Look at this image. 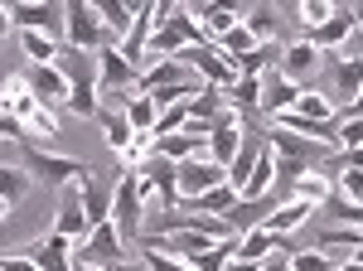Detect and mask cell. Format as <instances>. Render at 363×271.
<instances>
[{"mask_svg": "<svg viewBox=\"0 0 363 271\" xmlns=\"http://www.w3.org/2000/svg\"><path fill=\"white\" fill-rule=\"evenodd\" d=\"M54 68H58V78L68 82V111L97 121V111H102V97H97V54H83V49L63 44Z\"/></svg>", "mask_w": 363, "mask_h": 271, "instance_id": "6da1fadb", "label": "cell"}, {"mask_svg": "<svg viewBox=\"0 0 363 271\" xmlns=\"http://www.w3.org/2000/svg\"><path fill=\"white\" fill-rule=\"evenodd\" d=\"M73 267H102V271L126 267V243H121V233H116L112 218H107V223H97L83 243L73 247Z\"/></svg>", "mask_w": 363, "mask_h": 271, "instance_id": "7a4b0ae2", "label": "cell"}, {"mask_svg": "<svg viewBox=\"0 0 363 271\" xmlns=\"http://www.w3.org/2000/svg\"><path fill=\"white\" fill-rule=\"evenodd\" d=\"M112 223L121 233V243H131L145 233V199H140V175L121 170L116 175V194H112Z\"/></svg>", "mask_w": 363, "mask_h": 271, "instance_id": "3957f363", "label": "cell"}, {"mask_svg": "<svg viewBox=\"0 0 363 271\" xmlns=\"http://www.w3.org/2000/svg\"><path fill=\"white\" fill-rule=\"evenodd\" d=\"M136 175H140V199H145V204L155 199V204H160V214L179 209V165H174V160H165V155H155V150H150V155L140 160Z\"/></svg>", "mask_w": 363, "mask_h": 271, "instance_id": "277c9868", "label": "cell"}, {"mask_svg": "<svg viewBox=\"0 0 363 271\" xmlns=\"http://www.w3.org/2000/svg\"><path fill=\"white\" fill-rule=\"evenodd\" d=\"M20 150H25V175H29V179H44V184H68V179H73V184H83L87 175H92L83 160H73V155H54V150H44V145H34V140L20 145Z\"/></svg>", "mask_w": 363, "mask_h": 271, "instance_id": "5b68a950", "label": "cell"}, {"mask_svg": "<svg viewBox=\"0 0 363 271\" xmlns=\"http://www.w3.org/2000/svg\"><path fill=\"white\" fill-rule=\"evenodd\" d=\"M179 63L194 73L203 87H218V92H228L233 82H238V63L223 54V49H213V44H203V49H179Z\"/></svg>", "mask_w": 363, "mask_h": 271, "instance_id": "8992f818", "label": "cell"}, {"mask_svg": "<svg viewBox=\"0 0 363 271\" xmlns=\"http://www.w3.org/2000/svg\"><path fill=\"white\" fill-rule=\"evenodd\" d=\"M63 44H68V49H83V54H102L116 39L102 29L92 0H68V39H63Z\"/></svg>", "mask_w": 363, "mask_h": 271, "instance_id": "52a82bcc", "label": "cell"}, {"mask_svg": "<svg viewBox=\"0 0 363 271\" xmlns=\"http://www.w3.org/2000/svg\"><path fill=\"white\" fill-rule=\"evenodd\" d=\"M267 145L281 160H301L310 170H325V175H330V160H335L330 145H315V140H306V136H296V131H281V126H267Z\"/></svg>", "mask_w": 363, "mask_h": 271, "instance_id": "ba28073f", "label": "cell"}, {"mask_svg": "<svg viewBox=\"0 0 363 271\" xmlns=\"http://www.w3.org/2000/svg\"><path fill=\"white\" fill-rule=\"evenodd\" d=\"M277 73H281L286 82H296V87H306V82L320 73V49H315L310 39H286V44H281Z\"/></svg>", "mask_w": 363, "mask_h": 271, "instance_id": "9c48e42d", "label": "cell"}, {"mask_svg": "<svg viewBox=\"0 0 363 271\" xmlns=\"http://www.w3.org/2000/svg\"><path fill=\"white\" fill-rule=\"evenodd\" d=\"M218 184H228V170L213 160H184L179 165V204H194V199H203L208 189H218Z\"/></svg>", "mask_w": 363, "mask_h": 271, "instance_id": "30bf717a", "label": "cell"}, {"mask_svg": "<svg viewBox=\"0 0 363 271\" xmlns=\"http://www.w3.org/2000/svg\"><path fill=\"white\" fill-rule=\"evenodd\" d=\"M54 233L58 238H68V243L78 247L92 233V223L83 214V199H78V184H68V189L58 194V209H54Z\"/></svg>", "mask_w": 363, "mask_h": 271, "instance_id": "8fae6325", "label": "cell"}, {"mask_svg": "<svg viewBox=\"0 0 363 271\" xmlns=\"http://www.w3.org/2000/svg\"><path fill=\"white\" fill-rule=\"evenodd\" d=\"M155 25H160V0H145V5H136V20H131V34L116 44L121 54L131 58L136 68H145L140 58H145V44H150V34H155Z\"/></svg>", "mask_w": 363, "mask_h": 271, "instance_id": "7c38bea8", "label": "cell"}, {"mask_svg": "<svg viewBox=\"0 0 363 271\" xmlns=\"http://www.w3.org/2000/svg\"><path fill=\"white\" fill-rule=\"evenodd\" d=\"M25 82H29V97L39 102V107H68V82L58 78V68L49 63V68H29L25 73Z\"/></svg>", "mask_w": 363, "mask_h": 271, "instance_id": "4fadbf2b", "label": "cell"}, {"mask_svg": "<svg viewBox=\"0 0 363 271\" xmlns=\"http://www.w3.org/2000/svg\"><path fill=\"white\" fill-rule=\"evenodd\" d=\"M354 29H359L354 10H349V5H339V10L330 15V20H325V25H320V29H310V34H301V39H310L315 49H344Z\"/></svg>", "mask_w": 363, "mask_h": 271, "instance_id": "5bb4252c", "label": "cell"}, {"mask_svg": "<svg viewBox=\"0 0 363 271\" xmlns=\"http://www.w3.org/2000/svg\"><path fill=\"white\" fill-rule=\"evenodd\" d=\"M68 247H73L68 238L49 233L44 243H29L25 252H20V257H29V262H34L39 271H73V257H68Z\"/></svg>", "mask_w": 363, "mask_h": 271, "instance_id": "9a60e30c", "label": "cell"}, {"mask_svg": "<svg viewBox=\"0 0 363 271\" xmlns=\"http://www.w3.org/2000/svg\"><path fill=\"white\" fill-rule=\"evenodd\" d=\"M112 194H116V184L97 179V175H87L83 184H78V199H83V214H87V223H92V228L112 218Z\"/></svg>", "mask_w": 363, "mask_h": 271, "instance_id": "2e32d148", "label": "cell"}, {"mask_svg": "<svg viewBox=\"0 0 363 271\" xmlns=\"http://www.w3.org/2000/svg\"><path fill=\"white\" fill-rule=\"evenodd\" d=\"M272 209H277V194H267V199H238V209H233L223 223H228V233L242 238V233H252V228H262Z\"/></svg>", "mask_w": 363, "mask_h": 271, "instance_id": "e0dca14e", "label": "cell"}, {"mask_svg": "<svg viewBox=\"0 0 363 271\" xmlns=\"http://www.w3.org/2000/svg\"><path fill=\"white\" fill-rule=\"evenodd\" d=\"M34 107H39V102L29 97L25 73H10V78L0 82V116H10V121H25V116H29Z\"/></svg>", "mask_w": 363, "mask_h": 271, "instance_id": "ac0fdd59", "label": "cell"}, {"mask_svg": "<svg viewBox=\"0 0 363 271\" xmlns=\"http://www.w3.org/2000/svg\"><path fill=\"white\" fill-rule=\"evenodd\" d=\"M277 252H291V238H281V233H267V228H252L242 233V247H238V257L242 262H267V257H277Z\"/></svg>", "mask_w": 363, "mask_h": 271, "instance_id": "d6986e66", "label": "cell"}, {"mask_svg": "<svg viewBox=\"0 0 363 271\" xmlns=\"http://www.w3.org/2000/svg\"><path fill=\"white\" fill-rule=\"evenodd\" d=\"M301 92H306V87L286 82L281 73H267V78H262V116H277V111H291Z\"/></svg>", "mask_w": 363, "mask_h": 271, "instance_id": "ffe728a7", "label": "cell"}, {"mask_svg": "<svg viewBox=\"0 0 363 271\" xmlns=\"http://www.w3.org/2000/svg\"><path fill=\"white\" fill-rule=\"evenodd\" d=\"M310 218H315V209H310V204H296V199H286V204H277V209L267 214V223H262V228H267V233H281V238H291L296 228H306Z\"/></svg>", "mask_w": 363, "mask_h": 271, "instance_id": "44dd1931", "label": "cell"}, {"mask_svg": "<svg viewBox=\"0 0 363 271\" xmlns=\"http://www.w3.org/2000/svg\"><path fill=\"white\" fill-rule=\"evenodd\" d=\"M330 194H335V179H330L325 170H315V175H301V179L291 184V199H296V204H310L315 214L330 204Z\"/></svg>", "mask_w": 363, "mask_h": 271, "instance_id": "7402d4cb", "label": "cell"}, {"mask_svg": "<svg viewBox=\"0 0 363 271\" xmlns=\"http://www.w3.org/2000/svg\"><path fill=\"white\" fill-rule=\"evenodd\" d=\"M238 199L242 194L233 189V184H218V189H208L203 199H194V204H179L184 214H208V218H228L233 209H238Z\"/></svg>", "mask_w": 363, "mask_h": 271, "instance_id": "603a6c76", "label": "cell"}, {"mask_svg": "<svg viewBox=\"0 0 363 271\" xmlns=\"http://www.w3.org/2000/svg\"><path fill=\"white\" fill-rule=\"evenodd\" d=\"M223 102H228V107H238L242 116H257V121H262V78H238L223 92Z\"/></svg>", "mask_w": 363, "mask_h": 271, "instance_id": "cb8c5ba5", "label": "cell"}, {"mask_svg": "<svg viewBox=\"0 0 363 271\" xmlns=\"http://www.w3.org/2000/svg\"><path fill=\"white\" fill-rule=\"evenodd\" d=\"M121 116L131 121V131H136V136H150V131H155V121H160V107H155L145 92H131V97L121 102Z\"/></svg>", "mask_w": 363, "mask_h": 271, "instance_id": "d4e9b609", "label": "cell"}, {"mask_svg": "<svg viewBox=\"0 0 363 271\" xmlns=\"http://www.w3.org/2000/svg\"><path fill=\"white\" fill-rule=\"evenodd\" d=\"M242 25L257 34V44H277V39H281V15H277V5H252V10H242Z\"/></svg>", "mask_w": 363, "mask_h": 271, "instance_id": "484cf974", "label": "cell"}, {"mask_svg": "<svg viewBox=\"0 0 363 271\" xmlns=\"http://www.w3.org/2000/svg\"><path fill=\"white\" fill-rule=\"evenodd\" d=\"M97 126H102V136H107V150H116V155H121V150L136 140L131 121H126V116H121L116 107H102V111H97Z\"/></svg>", "mask_w": 363, "mask_h": 271, "instance_id": "4316f807", "label": "cell"}, {"mask_svg": "<svg viewBox=\"0 0 363 271\" xmlns=\"http://www.w3.org/2000/svg\"><path fill=\"white\" fill-rule=\"evenodd\" d=\"M97 20H102V29L112 34L116 44L131 34V20H136V5H121V0H102L97 5Z\"/></svg>", "mask_w": 363, "mask_h": 271, "instance_id": "83f0119b", "label": "cell"}, {"mask_svg": "<svg viewBox=\"0 0 363 271\" xmlns=\"http://www.w3.org/2000/svg\"><path fill=\"white\" fill-rule=\"evenodd\" d=\"M291 111H296V116H306V121H320V126H330V121L339 116V107L325 97V92H315V87H306V92L296 97V107H291Z\"/></svg>", "mask_w": 363, "mask_h": 271, "instance_id": "f1b7e54d", "label": "cell"}, {"mask_svg": "<svg viewBox=\"0 0 363 271\" xmlns=\"http://www.w3.org/2000/svg\"><path fill=\"white\" fill-rule=\"evenodd\" d=\"M335 87H339L344 102L359 97V92H363V58H339V63H335ZM344 102H339V107H344Z\"/></svg>", "mask_w": 363, "mask_h": 271, "instance_id": "f546056e", "label": "cell"}, {"mask_svg": "<svg viewBox=\"0 0 363 271\" xmlns=\"http://www.w3.org/2000/svg\"><path fill=\"white\" fill-rule=\"evenodd\" d=\"M20 44H25V58H29V68H49V63L58 58V49H63L58 39H49V34H25Z\"/></svg>", "mask_w": 363, "mask_h": 271, "instance_id": "4dcf8cb0", "label": "cell"}, {"mask_svg": "<svg viewBox=\"0 0 363 271\" xmlns=\"http://www.w3.org/2000/svg\"><path fill=\"white\" fill-rule=\"evenodd\" d=\"M25 131H29V140L39 145V140H58V116L49 107H34L25 116Z\"/></svg>", "mask_w": 363, "mask_h": 271, "instance_id": "1f68e13d", "label": "cell"}, {"mask_svg": "<svg viewBox=\"0 0 363 271\" xmlns=\"http://www.w3.org/2000/svg\"><path fill=\"white\" fill-rule=\"evenodd\" d=\"M25 194H29L25 165H0V199H5V204H15V199H25Z\"/></svg>", "mask_w": 363, "mask_h": 271, "instance_id": "d6a6232c", "label": "cell"}, {"mask_svg": "<svg viewBox=\"0 0 363 271\" xmlns=\"http://www.w3.org/2000/svg\"><path fill=\"white\" fill-rule=\"evenodd\" d=\"M339 262H349V257H330V252H320V247H310V252H291V271H335Z\"/></svg>", "mask_w": 363, "mask_h": 271, "instance_id": "836d02e7", "label": "cell"}, {"mask_svg": "<svg viewBox=\"0 0 363 271\" xmlns=\"http://www.w3.org/2000/svg\"><path fill=\"white\" fill-rule=\"evenodd\" d=\"M218 49H223L228 58H242V54H252V49H257V34H252L247 25H233L223 39H218Z\"/></svg>", "mask_w": 363, "mask_h": 271, "instance_id": "e575fe53", "label": "cell"}, {"mask_svg": "<svg viewBox=\"0 0 363 271\" xmlns=\"http://www.w3.org/2000/svg\"><path fill=\"white\" fill-rule=\"evenodd\" d=\"M335 10H339V5H330V0H301V5H296V20H301V25H306V34H310V29L325 25Z\"/></svg>", "mask_w": 363, "mask_h": 271, "instance_id": "d590c367", "label": "cell"}, {"mask_svg": "<svg viewBox=\"0 0 363 271\" xmlns=\"http://www.w3.org/2000/svg\"><path fill=\"white\" fill-rule=\"evenodd\" d=\"M335 194H339V199H349V204H363V170H339Z\"/></svg>", "mask_w": 363, "mask_h": 271, "instance_id": "8d00e7d4", "label": "cell"}, {"mask_svg": "<svg viewBox=\"0 0 363 271\" xmlns=\"http://www.w3.org/2000/svg\"><path fill=\"white\" fill-rule=\"evenodd\" d=\"M359 145H363V116H349V121H339L335 150H359Z\"/></svg>", "mask_w": 363, "mask_h": 271, "instance_id": "74e56055", "label": "cell"}, {"mask_svg": "<svg viewBox=\"0 0 363 271\" xmlns=\"http://www.w3.org/2000/svg\"><path fill=\"white\" fill-rule=\"evenodd\" d=\"M140 257H145V262H140V271H194L189 262H179V257H165V252H150V247H145Z\"/></svg>", "mask_w": 363, "mask_h": 271, "instance_id": "f35d334b", "label": "cell"}, {"mask_svg": "<svg viewBox=\"0 0 363 271\" xmlns=\"http://www.w3.org/2000/svg\"><path fill=\"white\" fill-rule=\"evenodd\" d=\"M344 58H363V25L349 34V44H344Z\"/></svg>", "mask_w": 363, "mask_h": 271, "instance_id": "ab89813d", "label": "cell"}, {"mask_svg": "<svg viewBox=\"0 0 363 271\" xmlns=\"http://www.w3.org/2000/svg\"><path fill=\"white\" fill-rule=\"evenodd\" d=\"M262 271H291V252H277V257H267Z\"/></svg>", "mask_w": 363, "mask_h": 271, "instance_id": "60d3db41", "label": "cell"}, {"mask_svg": "<svg viewBox=\"0 0 363 271\" xmlns=\"http://www.w3.org/2000/svg\"><path fill=\"white\" fill-rule=\"evenodd\" d=\"M349 116H363V92L354 97V102H344V107H339V121H349Z\"/></svg>", "mask_w": 363, "mask_h": 271, "instance_id": "b9f144b4", "label": "cell"}, {"mask_svg": "<svg viewBox=\"0 0 363 271\" xmlns=\"http://www.w3.org/2000/svg\"><path fill=\"white\" fill-rule=\"evenodd\" d=\"M223 271H262V267H257V262H242V257H233Z\"/></svg>", "mask_w": 363, "mask_h": 271, "instance_id": "7bdbcfd3", "label": "cell"}, {"mask_svg": "<svg viewBox=\"0 0 363 271\" xmlns=\"http://www.w3.org/2000/svg\"><path fill=\"white\" fill-rule=\"evenodd\" d=\"M5 34H10V5H0V44H5Z\"/></svg>", "mask_w": 363, "mask_h": 271, "instance_id": "ee69618b", "label": "cell"}, {"mask_svg": "<svg viewBox=\"0 0 363 271\" xmlns=\"http://www.w3.org/2000/svg\"><path fill=\"white\" fill-rule=\"evenodd\" d=\"M349 262H359V267H363V243L354 247V252H349Z\"/></svg>", "mask_w": 363, "mask_h": 271, "instance_id": "f6af8a7d", "label": "cell"}, {"mask_svg": "<svg viewBox=\"0 0 363 271\" xmlns=\"http://www.w3.org/2000/svg\"><path fill=\"white\" fill-rule=\"evenodd\" d=\"M335 271H363V267H359V262H339Z\"/></svg>", "mask_w": 363, "mask_h": 271, "instance_id": "bcb514c9", "label": "cell"}, {"mask_svg": "<svg viewBox=\"0 0 363 271\" xmlns=\"http://www.w3.org/2000/svg\"><path fill=\"white\" fill-rule=\"evenodd\" d=\"M5 214H10V204H5V199H0V223H5Z\"/></svg>", "mask_w": 363, "mask_h": 271, "instance_id": "7dc6e473", "label": "cell"}, {"mask_svg": "<svg viewBox=\"0 0 363 271\" xmlns=\"http://www.w3.org/2000/svg\"><path fill=\"white\" fill-rule=\"evenodd\" d=\"M73 271H102V267H73Z\"/></svg>", "mask_w": 363, "mask_h": 271, "instance_id": "c3c4849f", "label": "cell"}]
</instances>
